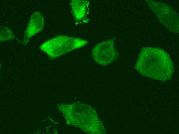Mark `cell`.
I'll use <instances>...</instances> for the list:
<instances>
[{
	"mask_svg": "<svg viewBox=\"0 0 179 134\" xmlns=\"http://www.w3.org/2000/svg\"><path fill=\"white\" fill-rule=\"evenodd\" d=\"M135 68L144 76L163 80L171 78L174 70L168 53L159 48L151 47L142 48Z\"/></svg>",
	"mask_w": 179,
	"mask_h": 134,
	"instance_id": "1",
	"label": "cell"
},
{
	"mask_svg": "<svg viewBox=\"0 0 179 134\" xmlns=\"http://www.w3.org/2000/svg\"><path fill=\"white\" fill-rule=\"evenodd\" d=\"M88 43L81 38L60 35L46 41L40 48L50 58H55L83 47Z\"/></svg>",
	"mask_w": 179,
	"mask_h": 134,
	"instance_id": "2",
	"label": "cell"
},
{
	"mask_svg": "<svg viewBox=\"0 0 179 134\" xmlns=\"http://www.w3.org/2000/svg\"><path fill=\"white\" fill-rule=\"evenodd\" d=\"M161 22L169 30L178 32L179 18L177 13L168 5L164 3L146 0Z\"/></svg>",
	"mask_w": 179,
	"mask_h": 134,
	"instance_id": "3",
	"label": "cell"
},
{
	"mask_svg": "<svg viewBox=\"0 0 179 134\" xmlns=\"http://www.w3.org/2000/svg\"><path fill=\"white\" fill-rule=\"evenodd\" d=\"M114 40L110 39L100 43L92 50V57L98 64L106 66L116 60L118 53L115 45Z\"/></svg>",
	"mask_w": 179,
	"mask_h": 134,
	"instance_id": "4",
	"label": "cell"
},
{
	"mask_svg": "<svg viewBox=\"0 0 179 134\" xmlns=\"http://www.w3.org/2000/svg\"><path fill=\"white\" fill-rule=\"evenodd\" d=\"M44 24V18L39 11L34 12L31 16L28 27L25 32V40H28L42 29Z\"/></svg>",
	"mask_w": 179,
	"mask_h": 134,
	"instance_id": "5",
	"label": "cell"
},
{
	"mask_svg": "<svg viewBox=\"0 0 179 134\" xmlns=\"http://www.w3.org/2000/svg\"><path fill=\"white\" fill-rule=\"evenodd\" d=\"M89 3L85 0H72L71 2L73 13L76 19L78 21L83 20L87 15Z\"/></svg>",
	"mask_w": 179,
	"mask_h": 134,
	"instance_id": "6",
	"label": "cell"
},
{
	"mask_svg": "<svg viewBox=\"0 0 179 134\" xmlns=\"http://www.w3.org/2000/svg\"><path fill=\"white\" fill-rule=\"evenodd\" d=\"M1 37H5V38H12L14 37L13 32L10 30L7 27L2 28L0 30Z\"/></svg>",
	"mask_w": 179,
	"mask_h": 134,
	"instance_id": "7",
	"label": "cell"
}]
</instances>
